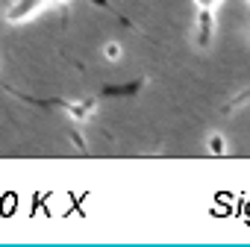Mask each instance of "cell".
<instances>
[{
	"instance_id": "ba28073f",
	"label": "cell",
	"mask_w": 250,
	"mask_h": 247,
	"mask_svg": "<svg viewBox=\"0 0 250 247\" xmlns=\"http://www.w3.org/2000/svg\"><path fill=\"white\" fill-rule=\"evenodd\" d=\"M247 3H250V0H247Z\"/></svg>"
},
{
	"instance_id": "3957f363",
	"label": "cell",
	"mask_w": 250,
	"mask_h": 247,
	"mask_svg": "<svg viewBox=\"0 0 250 247\" xmlns=\"http://www.w3.org/2000/svg\"><path fill=\"white\" fill-rule=\"evenodd\" d=\"M206 150H209L212 156H224V153H227V139H224L221 133H212V136L206 139Z\"/></svg>"
},
{
	"instance_id": "6da1fadb",
	"label": "cell",
	"mask_w": 250,
	"mask_h": 247,
	"mask_svg": "<svg viewBox=\"0 0 250 247\" xmlns=\"http://www.w3.org/2000/svg\"><path fill=\"white\" fill-rule=\"evenodd\" d=\"M53 3V0H15V3L3 12V21L6 24H27L30 18H36L39 12H44L47 6Z\"/></svg>"
},
{
	"instance_id": "52a82bcc",
	"label": "cell",
	"mask_w": 250,
	"mask_h": 247,
	"mask_svg": "<svg viewBox=\"0 0 250 247\" xmlns=\"http://www.w3.org/2000/svg\"><path fill=\"white\" fill-rule=\"evenodd\" d=\"M56 3H65V0H56Z\"/></svg>"
},
{
	"instance_id": "8992f818",
	"label": "cell",
	"mask_w": 250,
	"mask_h": 247,
	"mask_svg": "<svg viewBox=\"0 0 250 247\" xmlns=\"http://www.w3.org/2000/svg\"><path fill=\"white\" fill-rule=\"evenodd\" d=\"M224 0H194V6L197 9H215V6H221Z\"/></svg>"
},
{
	"instance_id": "277c9868",
	"label": "cell",
	"mask_w": 250,
	"mask_h": 247,
	"mask_svg": "<svg viewBox=\"0 0 250 247\" xmlns=\"http://www.w3.org/2000/svg\"><path fill=\"white\" fill-rule=\"evenodd\" d=\"M65 109H68L77 121H85V118H88V112L94 109V100H85V103H68Z\"/></svg>"
},
{
	"instance_id": "5b68a950",
	"label": "cell",
	"mask_w": 250,
	"mask_h": 247,
	"mask_svg": "<svg viewBox=\"0 0 250 247\" xmlns=\"http://www.w3.org/2000/svg\"><path fill=\"white\" fill-rule=\"evenodd\" d=\"M103 56H106L109 62L121 59V44H118V41H109V44H103Z\"/></svg>"
},
{
	"instance_id": "7a4b0ae2",
	"label": "cell",
	"mask_w": 250,
	"mask_h": 247,
	"mask_svg": "<svg viewBox=\"0 0 250 247\" xmlns=\"http://www.w3.org/2000/svg\"><path fill=\"white\" fill-rule=\"evenodd\" d=\"M215 36V9H197V30H194V41L197 47H209Z\"/></svg>"
}]
</instances>
